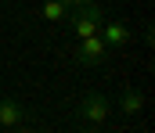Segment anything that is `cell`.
Returning <instances> with one entry per match:
<instances>
[{
    "instance_id": "cell-1",
    "label": "cell",
    "mask_w": 155,
    "mask_h": 133,
    "mask_svg": "<svg viewBox=\"0 0 155 133\" xmlns=\"http://www.w3.org/2000/svg\"><path fill=\"white\" fill-rule=\"evenodd\" d=\"M101 25H105V11H101V4H97V0H94V4H87V7H79L76 14H72V33H76V40L97 36V33H101Z\"/></svg>"
},
{
    "instance_id": "cell-5",
    "label": "cell",
    "mask_w": 155,
    "mask_h": 133,
    "mask_svg": "<svg viewBox=\"0 0 155 133\" xmlns=\"http://www.w3.org/2000/svg\"><path fill=\"white\" fill-rule=\"evenodd\" d=\"M22 119H25V108L15 97H0V126L15 130V126H22Z\"/></svg>"
},
{
    "instance_id": "cell-7",
    "label": "cell",
    "mask_w": 155,
    "mask_h": 133,
    "mask_svg": "<svg viewBox=\"0 0 155 133\" xmlns=\"http://www.w3.org/2000/svg\"><path fill=\"white\" fill-rule=\"evenodd\" d=\"M40 14H43V22H65L69 7H65V0H43Z\"/></svg>"
},
{
    "instance_id": "cell-2",
    "label": "cell",
    "mask_w": 155,
    "mask_h": 133,
    "mask_svg": "<svg viewBox=\"0 0 155 133\" xmlns=\"http://www.w3.org/2000/svg\"><path fill=\"white\" fill-rule=\"evenodd\" d=\"M76 115L87 122V126H105L108 115H112V101H108L105 93H87V97L79 101Z\"/></svg>"
},
{
    "instance_id": "cell-11",
    "label": "cell",
    "mask_w": 155,
    "mask_h": 133,
    "mask_svg": "<svg viewBox=\"0 0 155 133\" xmlns=\"http://www.w3.org/2000/svg\"><path fill=\"white\" fill-rule=\"evenodd\" d=\"M0 40H4V36H0Z\"/></svg>"
},
{
    "instance_id": "cell-6",
    "label": "cell",
    "mask_w": 155,
    "mask_h": 133,
    "mask_svg": "<svg viewBox=\"0 0 155 133\" xmlns=\"http://www.w3.org/2000/svg\"><path fill=\"white\" fill-rule=\"evenodd\" d=\"M119 104H123V115H141V108H144V93L134 87L123 90V97H119Z\"/></svg>"
},
{
    "instance_id": "cell-3",
    "label": "cell",
    "mask_w": 155,
    "mask_h": 133,
    "mask_svg": "<svg viewBox=\"0 0 155 133\" xmlns=\"http://www.w3.org/2000/svg\"><path fill=\"white\" fill-rule=\"evenodd\" d=\"M105 54H108V47H105V40H101V33H97V36L79 40V47H76V61H79V65H87V68L101 65V61H105Z\"/></svg>"
},
{
    "instance_id": "cell-10",
    "label": "cell",
    "mask_w": 155,
    "mask_h": 133,
    "mask_svg": "<svg viewBox=\"0 0 155 133\" xmlns=\"http://www.w3.org/2000/svg\"><path fill=\"white\" fill-rule=\"evenodd\" d=\"M11 133H29V130H22V126H15V130H11Z\"/></svg>"
},
{
    "instance_id": "cell-8",
    "label": "cell",
    "mask_w": 155,
    "mask_h": 133,
    "mask_svg": "<svg viewBox=\"0 0 155 133\" xmlns=\"http://www.w3.org/2000/svg\"><path fill=\"white\" fill-rule=\"evenodd\" d=\"M87 4H94V0H65V7H87Z\"/></svg>"
},
{
    "instance_id": "cell-4",
    "label": "cell",
    "mask_w": 155,
    "mask_h": 133,
    "mask_svg": "<svg viewBox=\"0 0 155 133\" xmlns=\"http://www.w3.org/2000/svg\"><path fill=\"white\" fill-rule=\"evenodd\" d=\"M130 25L126 22H105L101 25V40H105V47H126L130 43Z\"/></svg>"
},
{
    "instance_id": "cell-9",
    "label": "cell",
    "mask_w": 155,
    "mask_h": 133,
    "mask_svg": "<svg viewBox=\"0 0 155 133\" xmlns=\"http://www.w3.org/2000/svg\"><path fill=\"white\" fill-rule=\"evenodd\" d=\"M79 133H101V126H87V130H79Z\"/></svg>"
}]
</instances>
